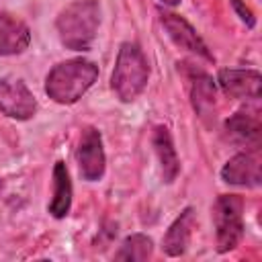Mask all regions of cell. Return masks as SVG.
<instances>
[{
	"mask_svg": "<svg viewBox=\"0 0 262 262\" xmlns=\"http://www.w3.org/2000/svg\"><path fill=\"white\" fill-rule=\"evenodd\" d=\"M217 252L225 254L239 246L244 237V199L239 194H221L213 205Z\"/></svg>",
	"mask_w": 262,
	"mask_h": 262,
	"instance_id": "cell-4",
	"label": "cell"
},
{
	"mask_svg": "<svg viewBox=\"0 0 262 262\" xmlns=\"http://www.w3.org/2000/svg\"><path fill=\"white\" fill-rule=\"evenodd\" d=\"M100 25V4L98 0H76L68 4L55 20L59 41L74 51L90 49Z\"/></svg>",
	"mask_w": 262,
	"mask_h": 262,
	"instance_id": "cell-2",
	"label": "cell"
},
{
	"mask_svg": "<svg viewBox=\"0 0 262 262\" xmlns=\"http://www.w3.org/2000/svg\"><path fill=\"white\" fill-rule=\"evenodd\" d=\"M0 190H2V182H0Z\"/></svg>",
	"mask_w": 262,
	"mask_h": 262,
	"instance_id": "cell-19",
	"label": "cell"
},
{
	"mask_svg": "<svg viewBox=\"0 0 262 262\" xmlns=\"http://www.w3.org/2000/svg\"><path fill=\"white\" fill-rule=\"evenodd\" d=\"M221 178L235 186H258L262 182V160L260 149H246L235 154L221 170Z\"/></svg>",
	"mask_w": 262,
	"mask_h": 262,
	"instance_id": "cell-7",
	"label": "cell"
},
{
	"mask_svg": "<svg viewBox=\"0 0 262 262\" xmlns=\"http://www.w3.org/2000/svg\"><path fill=\"white\" fill-rule=\"evenodd\" d=\"M192 229H194V209L192 207H186L174 219V223L168 227V231H166V235L162 239L164 254H168V256H180V254H184L186 248H188Z\"/></svg>",
	"mask_w": 262,
	"mask_h": 262,
	"instance_id": "cell-12",
	"label": "cell"
},
{
	"mask_svg": "<svg viewBox=\"0 0 262 262\" xmlns=\"http://www.w3.org/2000/svg\"><path fill=\"white\" fill-rule=\"evenodd\" d=\"M96 78H98L96 63L82 57L68 59L51 68V72L45 78V92L51 100L59 104H74L88 92V88L96 82Z\"/></svg>",
	"mask_w": 262,
	"mask_h": 262,
	"instance_id": "cell-1",
	"label": "cell"
},
{
	"mask_svg": "<svg viewBox=\"0 0 262 262\" xmlns=\"http://www.w3.org/2000/svg\"><path fill=\"white\" fill-rule=\"evenodd\" d=\"M229 2H231V6L235 8V12L239 14V18H242L250 29H252V27L256 25V20H254V16H252V10H250L242 0H229Z\"/></svg>",
	"mask_w": 262,
	"mask_h": 262,
	"instance_id": "cell-17",
	"label": "cell"
},
{
	"mask_svg": "<svg viewBox=\"0 0 262 262\" xmlns=\"http://www.w3.org/2000/svg\"><path fill=\"white\" fill-rule=\"evenodd\" d=\"M190 98H192V108L196 111L199 117L207 119L215 111V84L213 78L207 74H194L192 86H190Z\"/></svg>",
	"mask_w": 262,
	"mask_h": 262,
	"instance_id": "cell-15",
	"label": "cell"
},
{
	"mask_svg": "<svg viewBox=\"0 0 262 262\" xmlns=\"http://www.w3.org/2000/svg\"><path fill=\"white\" fill-rule=\"evenodd\" d=\"M154 242L145 233H133L127 235L121 244V250L115 254L117 260H127V262H143L151 256Z\"/></svg>",
	"mask_w": 262,
	"mask_h": 262,
	"instance_id": "cell-16",
	"label": "cell"
},
{
	"mask_svg": "<svg viewBox=\"0 0 262 262\" xmlns=\"http://www.w3.org/2000/svg\"><path fill=\"white\" fill-rule=\"evenodd\" d=\"M147 80H149V63L145 53L137 43L131 41L123 43L117 53L115 70L111 76V86L115 94L123 102H131L145 90Z\"/></svg>",
	"mask_w": 262,
	"mask_h": 262,
	"instance_id": "cell-3",
	"label": "cell"
},
{
	"mask_svg": "<svg viewBox=\"0 0 262 262\" xmlns=\"http://www.w3.org/2000/svg\"><path fill=\"white\" fill-rule=\"evenodd\" d=\"M151 143H154V149H156L158 160H160L162 180L166 184H172L180 172V160L176 156V147L172 143V135H170L168 127L158 125L154 129V135H151Z\"/></svg>",
	"mask_w": 262,
	"mask_h": 262,
	"instance_id": "cell-13",
	"label": "cell"
},
{
	"mask_svg": "<svg viewBox=\"0 0 262 262\" xmlns=\"http://www.w3.org/2000/svg\"><path fill=\"white\" fill-rule=\"evenodd\" d=\"M72 207V180L63 162H55L53 166V196L49 203V213L55 219H61L70 213Z\"/></svg>",
	"mask_w": 262,
	"mask_h": 262,
	"instance_id": "cell-14",
	"label": "cell"
},
{
	"mask_svg": "<svg viewBox=\"0 0 262 262\" xmlns=\"http://www.w3.org/2000/svg\"><path fill=\"white\" fill-rule=\"evenodd\" d=\"M219 86L223 88L225 94L233 98H260L262 92V76L256 70H235L227 68L221 70L217 76Z\"/></svg>",
	"mask_w": 262,
	"mask_h": 262,
	"instance_id": "cell-8",
	"label": "cell"
},
{
	"mask_svg": "<svg viewBox=\"0 0 262 262\" xmlns=\"http://www.w3.org/2000/svg\"><path fill=\"white\" fill-rule=\"evenodd\" d=\"M0 111L16 121H27L37 113V100L23 80H0Z\"/></svg>",
	"mask_w": 262,
	"mask_h": 262,
	"instance_id": "cell-6",
	"label": "cell"
},
{
	"mask_svg": "<svg viewBox=\"0 0 262 262\" xmlns=\"http://www.w3.org/2000/svg\"><path fill=\"white\" fill-rule=\"evenodd\" d=\"M31 43L29 27L14 14L0 12V57L18 55Z\"/></svg>",
	"mask_w": 262,
	"mask_h": 262,
	"instance_id": "cell-11",
	"label": "cell"
},
{
	"mask_svg": "<svg viewBox=\"0 0 262 262\" xmlns=\"http://www.w3.org/2000/svg\"><path fill=\"white\" fill-rule=\"evenodd\" d=\"M162 25H164L168 37L174 41V45H178L180 49L190 51L194 55L213 59L211 53L207 51V45L203 43V39L196 35V31L192 29V25L186 18H182L180 14H174V12H162Z\"/></svg>",
	"mask_w": 262,
	"mask_h": 262,
	"instance_id": "cell-9",
	"label": "cell"
},
{
	"mask_svg": "<svg viewBox=\"0 0 262 262\" xmlns=\"http://www.w3.org/2000/svg\"><path fill=\"white\" fill-rule=\"evenodd\" d=\"M225 131L229 141H233L235 145H242L246 149H260L262 125L258 115L239 111L225 121Z\"/></svg>",
	"mask_w": 262,
	"mask_h": 262,
	"instance_id": "cell-10",
	"label": "cell"
},
{
	"mask_svg": "<svg viewBox=\"0 0 262 262\" xmlns=\"http://www.w3.org/2000/svg\"><path fill=\"white\" fill-rule=\"evenodd\" d=\"M164 4H168V6H176V4H180V0H162Z\"/></svg>",
	"mask_w": 262,
	"mask_h": 262,
	"instance_id": "cell-18",
	"label": "cell"
},
{
	"mask_svg": "<svg viewBox=\"0 0 262 262\" xmlns=\"http://www.w3.org/2000/svg\"><path fill=\"white\" fill-rule=\"evenodd\" d=\"M78 166H80V174L84 180L88 182H96L104 176V168H106V158H104V149H102V137L100 131L94 127H86L82 131L80 137V145H78Z\"/></svg>",
	"mask_w": 262,
	"mask_h": 262,
	"instance_id": "cell-5",
	"label": "cell"
}]
</instances>
